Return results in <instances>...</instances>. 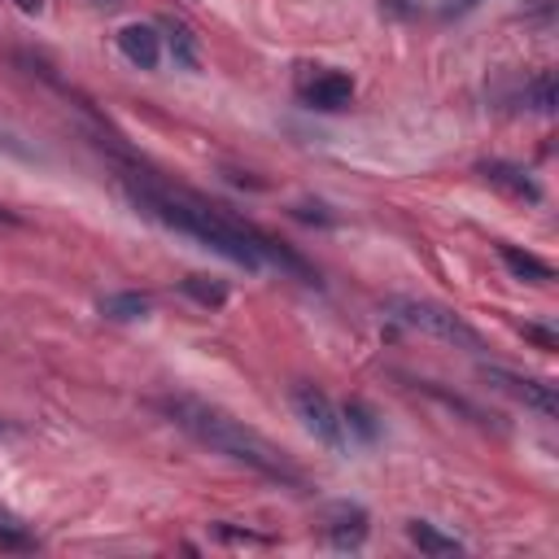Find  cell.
Wrapping results in <instances>:
<instances>
[{"mask_svg":"<svg viewBox=\"0 0 559 559\" xmlns=\"http://www.w3.org/2000/svg\"><path fill=\"white\" fill-rule=\"evenodd\" d=\"M157 411L183 428L192 441L210 445L214 454H227L231 463H245L249 472H258L262 480H275V485H288V489H306V476L301 467L280 450L271 445L266 437H258L253 428H245L240 419H231L227 411L201 402V397H188V393H170V397H157Z\"/></svg>","mask_w":559,"mask_h":559,"instance_id":"2","label":"cell"},{"mask_svg":"<svg viewBox=\"0 0 559 559\" xmlns=\"http://www.w3.org/2000/svg\"><path fill=\"white\" fill-rule=\"evenodd\" d=\"M162 35H166L170 61H175L179 70H197V66H201V57H197V35H192L183 22H175V17H162Z\"/></svg>","mask_w":559,"mask_h":559,"instance_id":"12","label":"cell"},{"mask_svg":"<svg viewBox=\"0 0 559 559\" xmlns=\"http://www.w3.org/2000/svg\"><path fill=\"white\" fill-rule=\"evenodd\" d=\"M9 432H17V428H13L9 419H0V437H9Z\"/></svg>","mask_w":559,"mask_h":559,"instance_id":"24","label":"cell"},{"mask_svg":"<svg viewBox=\"0 0 559 559\" xmlns=\"http://www.w3.org/2000/svg\"><path fill=\"white\" fill-rule=\"evenodd\" d=\"M210 533L218 537V542H231V546H271V537L266 533H249V528H231V524H210Z\"/></svg>","mask_w":559,"mask_h":559,"instance_id":"18","label":"cell"},{"mask_svg":"<svg viewBox=\"0 0 559 559\" xmlns=\"http://www.w3.org/2000/svg\"><path fill=\"white\" fill-rule=\"evenodd\" d=\"M485 380L507 389L511 397H520L524 406H533L537 415L555 419L559 415V397H555V384L550 380H537V376H520V371H507V367H485Z\"/></svg>","mask_w":559,"mask_h":559,"instance_id":"6","label":"cell"},{"mask_svg":"<svg viewBox=\"0 0 559 559\" xmlns=\"http://www.w3.org/2000/svg\"><path fill=\"white\" fill-rule=\"evenodd\" d=\"M96 4H100V9H114V4H118V0H96Z\"/></svg>","mask_w":559,"mask_h":559,"instance_id":"26","label":"cell"},{"mask_svg":"<svg viewBox=\"0 0 559 559\" xmlns=\"http://www.w3.org/2000/svg\"><path fill=\"white\" fill-rule=\"evenodd\" d=\"M293 218H301V223H319V227H332V223H336V214H328L323 201H297V205H293Z\"/></svg>","mask_w":559,"mask_h":559,"instance_id":"20","label":"cell"},{"mask_svg":"<svg viewBox=\"0 0 559 559\" xmlns=\"http://www.w3.org/2000/svg\"><path fill=\"white\" fill-rule=\"evenodd\" d=\"M498 258H502V266H507L515 280H528V284H550V280H555V266H550L546 258H537V253L520 249V245L498 240Z\"/></svg>","mask_w":559,"mask_h":559,"instance_id":"10","label":"cell"},{"mask_svg":"<svg viewBox=\"0 0 559 559\" xmlns=\"http://www.w3.org/2000/svg\"><path fill=\"white\" fill-rule=\"evenodd\" d=\"M153 310L148 293H109L100 297V314L114 319V323H131V319H144Z\"/></svg>","mask_w":559,"mask_h":559,"instance_id":"13","label":"cell"},{"mask_svg":"<svg viewBox=\"0 0 559 559\" xmlns=\"http://www.w3.org/2000/svg\"><path fill=\"white\" fill-rule=\"evenodd\" d=\"M0 223H17V214H9V210L0 205Z\"/></svg>","mask_w":559,"mask_h":559,"instance_id":"25","label":"cell"},{"mask_svg":"<svg viewBox=\"0 0 559 559\" xmlns=\"http://www.w3.org/2000/svg\"><path fill=\"white\" fill-rule=\"evenodd\" d=\"M297 96L319 114H336L354 100V79L341 70H310L297 79Z\"/></svg>","mask_w":559,"mask_h":559,"instance_id":"5","label":"cell"},{"mask_svg":"<svg viewBox=\"0 0 559 559\" xmlns=\"http://www.w3.org/2000/svg\"><path fill=\"white\" fill-rule=\"evenodd\" d=\"M122 192H127L131 205H135L140 214H148L153 223H162V227H170V231H179V236L201 240L205 249H214L218 258H227V262H236V266H245V271L275 266V271H284V275L301 280L306 288H319V284H323L319 271H314L297 249H288L284 240L266 236L262 227H253V223L227 214L223 205H214V201H205V197H197V192H183V188L162 183V179L148 175L144 166H127V170H122Z\"/></svg>","mask_w":559,"mask_h":559,"instance_id":"1","label":"cell"},{"mask_svg":"<svg viewBox=\"0 0 559 559\" xmlns=\"http://www.w3.org/2000/svg\"><path fill=\"white\" fill-rule=\"evenodd\" d=\"M293 411L301 415V424L314 432V441H323L328 450H345V424H341V406H332V397L314 384H297L293 389Z\"/></svg>","mask_w":559,"mask_h":559,"instance_id":"4","label":"cell"},{"mask_svg":"<svg viewBox=\"0 0 559 559\" xmlns=\"http://www.w3.org/2000/svg\"><path fill=\"white\" fill-rule=\"evenodd\" d=\"M520 336H524V341H533L542 354H555V349H559V332H555V328H546V323H520Z\"/></svg>","mask_w":559,"mask_h":559,"instance_id":"19","label":"cell"},{"mask_svg":"<svg viewBox=\"0 0 559 559\" xmlns=\"http://www.w3.org/2000/svg\"><path fill=\"white\" fill-rule=\"evenodd\" d=\"M380 9H384V13H393V17H415V13H419V4H415V0H380Z\"/></svg>","mask_w":559,"mask_h":559,"instance_id":"21","label":"cell"},{"mask_svg":"<svg viewBox=\"0 0 559 559\" xmlns=\"http://www.w3.org/2000/svg\"><path fill=\"white\" fill-rule=\"evenodd\" d=\"M13 4H17L22 13H39V9H44V0H13Z\"/></svg>","mask_w":559,"mask_h":559,"instance_id":"23","label":"cell"},{"mask_svg":"<svg viewBox=\"0 0 559 559\" xmlns=\"http://www.w3.org/2000/svg\"><path fill=\"white\" fill-rule=\"evenodd\" d=\"M341 424H345V432H349V437H358V441H367V445L380 437L376 411H371L367 402H345V406H341Z\"/></svg>","mask_w":559,"mask_h":559,"instance_id":"15","label":"cell"},{"mask_svg":"<svg viewBox=\"0 0 559 559\" xmlns=\"http://www.w3.org/2000/svg\"><path fill=\"white\" fill-rule=\"evenodd\" d=\"M476 4H480V0H445L441 13H445V17H463V13H472Z\"/></svg>","mask_w":559,"mask_h":559,"instance_id":"22","label":"cell"},{"mask_svg":"<svg viewBox=\"0 0 559 559\" xmlns=\"http://www.w3.org/2000/svg\"><path fill=\"white\" fill-rule=\"evenodd\" d=\"M179 288H183L197 306H205V310L227 306V288H223L218 280H210V275H188V280H179Z\"/></svg>","mask_w":559,"mask_h":559,"instance_id":"16","label":"cell"},{"mask_svg":"<svg viewBox=\"0 0 559 559\" xmlns=\"http://www.w3.org/2000/svg\"><path fill=\"white\" fill-rule=\"evenodd\" d=\"M476 170H480V179H485L489 188H502V192H507V197H515V201H528V205H537V201H542V183H537L524 166H515V162L489 157V162H480Z\"/></svg>","mask_w":559,"mask_h":559,"instance_id":"7","label":"cell"},{"mask_svg":"<svg viewBox=\"0 0 559 559\" xmlns=\"http://www.w3.org/2000/svg\"><path fill=\"white\" fill-rule=\"evenodd\" d=\"M406 537H411L424 555H437V559H445V555H463V542L450 537V533H441V528L428 524V520H411V524H406Z\"/></svg>","mask_w":559,"mask_h":559,"instance_id":"11","label":"cell"},{"mask_svg":"<svg viewBox=\"0 0 559 559\" xmlns=\"http://www.w3.org/2000/svg\"><path fill=\"white\" fill-rule=\"evenodd\" d=\"M328 542L336 550H358L367 542V511L358 502H341L332 507V520H328Z\"/></svg>","mask_w":559,"mask_h":559,"instance_id":"9","label":"cell"},{"mask_svg":"<svg viewBox=\"0 0 559 559\" xmlns=\"http://www.w3.org/2000/svg\"><path fill=\"white\" fill-rule=\"evenodd\" d=\"M520 105L533 109V114H555V74H550V70H537V74L520 87Z\"/></svg>","mask_w":559,"mask_h":559,"instance_id":"14","label":"cell"},{"mask_svg":"<svg viewBox=\"0 0 559 559\" xmlns=\"http://www.w3.org/2000/svg\"><path fill=\"white\" fill-rule=\"evenodd\" d=\"M380 310H384L393 323L415 328V332H428V336L450 341V345H459V349H472V354H480V349H485V336H480L463 314H454L450 306L419 301V297H389Z\"/></svg>","mask_w":559,"mask_h":559,"instance_id":"3","label":"cell"},{"mask_svg":"<svg viewBox=\"0 0 559 559\" xmlns=\"http://www.w3.org/2000/svg\"><path fill=\"white\" fill-rule=\"evenodd\" d=\"M118 52H122L135 70H153V66L162 61V35H157V26H148V22L122 26V31H118Z\"/></svg>","mask_w":559,"mask_h":559,"instance_id":"8","label":"cell"},{"mask_svg":"<svg viewBox=\"0 0 559 559\" xmlns=\"http://www.w3.org/2000/svg\"><path fill=\"white\" fill-rule=\"evenodd\" d=\"M35 546H39V537L13 511L0 507V550H35Z\"/></svg>","mask_w":559,"mask_h":559,"instance_id":"17","label":"cell"}]
</instances>
